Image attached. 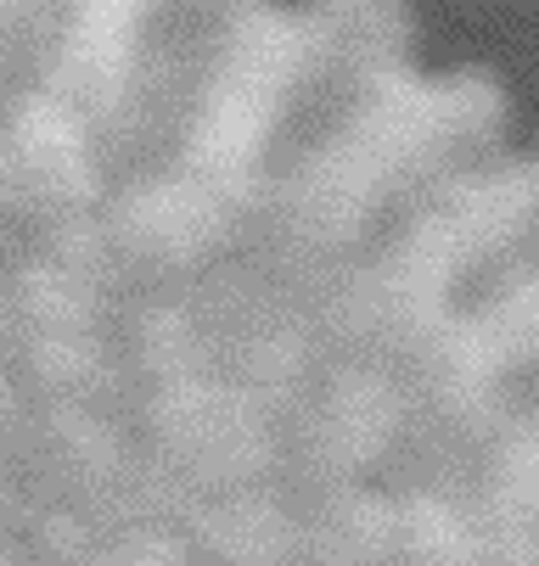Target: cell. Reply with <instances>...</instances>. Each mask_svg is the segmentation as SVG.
I'll return each mask as SVG.
<instances>
[{
	"instance_id": "obj_1",
	"label": "cell",
	"mask_w": 539,
	"mask_h": 566,
	"mask_svg": "<svg viewBox=\"0 0 539 566\" xmlns=\"http://www.w3.org/2000/svg\"><path fill=\"white\" fill-rule=\"evenodd\" d=\"M506 96L489 73H394L365 91L270 180L242 248L281 275H321L360 259L376 230L433 180L495 151Z\"/></svg>"
},
{
	"instance_id": "obj_2",
	"label": "cell",
	"mask_w": 539,
	"mask_h": 566,
	"mask_svg": "<svg viewBox=\"0 0 539 566\" xmlns=\"http://www.w3.org/2000/svg\"><path fill=\"white\" fill-rule=\"evenodd\" d=\"M528 248H539V146L506 157L484 151L449 169L343 264L332 365H411L444 319Z\"/></svg>"
},
{
	"instance_id": "obj_3",
	"label": "cell",
	"mask_w": 539,
	"mask_h": 566,
	"mask_svg": "<svg viewBox=\"0 0 539 566\" xmlns=\"http://www.w3.org/2000/svg\"><path fill=\"white\" fill-rule=\"evenodd\" d=\"M467 482L500 566H539V410L500 416Z\"/></svg>"
}]
</instances>
